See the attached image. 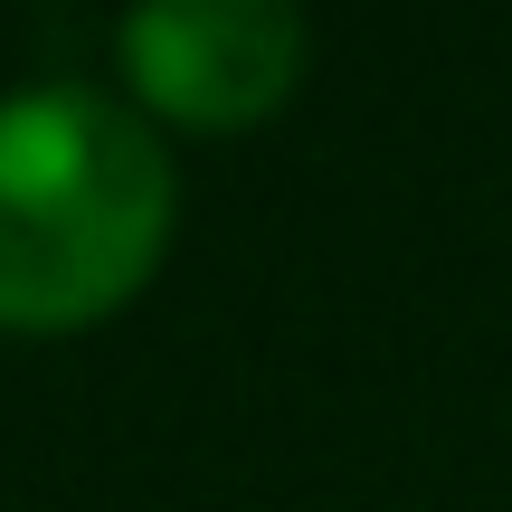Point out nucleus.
<instances>
[{"instance_id":"nucleus-1","label":"nucleus","mask_w":512,"mask_h":512,"mask_svg":"<svg viewBox=\"0 0 512 512\" xmlns=\"http://www.w3.org/2000/svg\"><path fill=\"white\" fill-rule=\"evenodd\" d=\"M181 171L162 133L95 86L0 105V332H86L162 275Z\"/></svg>"},{"instance_id":"nucleus-2","label":"nucleus","mask_w":512,"mask_h":512,"mask_svg":"<svg viewBox=\"0 0 512 512\" xmlns=\"http://www.w3.org/2000/svg\"><path fill=\"white\" fill-rule=\"evenodd\" d=\"M304 19L285 0H152L114 29L124 86L143 105V124L181 133H238L266 124L294 86H304Z\"/></svg>"}]
</instances>
